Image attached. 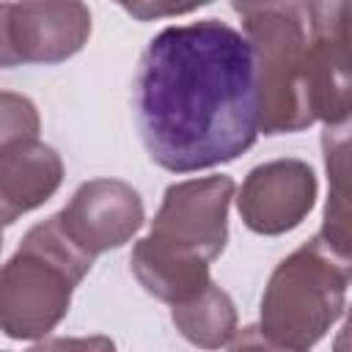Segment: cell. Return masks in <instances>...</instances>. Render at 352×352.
<instances>
[{
	"instance_id": "1",
	"label": "cell",
	"mask_w": 352,
	"mask_h": 352,
	"mask_svg": "<svg viewBox=\"0 0 352 352\" xmlns=\"http://www.w3.org/2000/svg\"><path fill=\"white\" fill-rule=\"evenodd\" d=\"M135 121L148 157L173 173L214 168L258 135L253 50L220 19L160 30L135 74Z\"/></svg>"
},
{
	"instance_id": "2",
	"label": "cell",
	"mask_w": 352,
	"mask_h": 352,
	"mask_svg": "<svg viewBox=\"0 0 352 352\" xmlns=\"http://www.w3.org/2000/svg\"><path fill=\"white\" fill-rule=\"evenodd\" d=\"M256 60L258 129L300 132L314 124L308 102V52L314 3H234Z\"/></svg>"
},
{
	"instance_id": "3",
	"label": "cell",
	"mask_w": 352,
	"mask_h": 352,
	"mask_svg": "<svg viewBox=\"0 0 352 352\" xmlns=\"http://www.w3.org/2000/svg\"><path fill=\"white\" fill-rule=\"evenodd\" d=\"M91 264L55 214L33 226L0 267V330L16 341L44 338L69 314L72 292Z\"/></svg>"
},
{
	"instance_id": "4",
	"label": "cell",
	"mask_w": 352,
	"mask_h": 352,
	"mask_svg": "<svg viewBox=\"0 0 352 352\" xmlns=\"http://www.w3.org/2000/svg\"><path fill=\"white\" fill-rule=\"evenodd\" d=\"M346 286L349 258L316 234L272 270L258 330L289 352H308L344 314Z\"/></svg>"
},
{
	"instance_id": "5",
	"label": "cell",
	"mask_w": 352,
	"mask_h": 352,
	"mask_svg": "<svg viewBox=\"0 0 352 352\" xmlns=\"http://www.w3.org/2000/svg\"><path fill=\"white\" fill-rule=\"evenodd\" d=\"M234 198L231 176H204L176 182L165 190L162 206L146 236L168 248L214 261L228 239V206Z\"/></svg>"
},
{
	"instance_id": "6",
	"label": "cell",
	"mask_w": 352,
	"mask_h": 352,
	"mask_svg": "<svg viewBox=\"0 0 352 352\" xmlns=\"http://www.w3.org/2000/svg\"><path fill=\"white\" fill-rule=\"evenodd\" d=\"M55 217L63 234L94 258L121 248L138 234L143 226V201L138 190L121 179H91L77 187Z\"/></svg>"
},
{
	"instance_id": "7",
	"label": "cell",
	"mask_w": 352,
	"mask_h": 352,
	"mask_svg": "<svg viewBox=\"0 0 352 352\" xmlns=\"http://www.w3.org/2000/svg\"><path fill=\"white\" fill-rule=\"evenodd\" d=\"M316 201V173L308 162L283 157L256 165L239 190L236 206L242 223L264 236L297 228Z\"/></svg>"
},
{
	"instance_id": "8",
	"label": "cell",
	"mask_w": 352,
	"mask_h": 352,
	"mask_svg": "<svg viewBox=\"0 0 352 352\" xmlns=\"http://www.w3.org/2000/svg\"><path fill=\"white\" fill-rule=\"evenodd\" d=\"M349 14L346 0L314 3V33L308 52V102L314 121L341 126L349 118Z\"/></svg>"
},
{
	"instance_id": "9",
	"label": "cell",
	"mask_w": 352,
	"mask_h": 352,
	"mask_svg": "<svg viewBox=\"0 0 352 352\" xmlns=\"http://www.w3.org/2000/svg\"><path fill=\"white\" fill-rule=\"evenodd\" d=\"M11 47L19 63H60L91 36V11L82 3H11Z\"/></svg>"
},
{
	"instance_id": "10",
	"label": "cell",
	"mask_w": 352,
	"mask_h": 352,
	"mask_svg": "<svg viewBox=\"0 0 352 352\" xmlns=\"http://www.w3.org/2000/svg\"><path fill=\"white\" fill-rule=\"evenodd\" d=\"M63 182L58 151L41 140H22L0 151V226L33 212L55 195Z\"/></svg>"
},
{
	"instance_id": "11",
	"label": "cell",
	"mask_w": 352,
	"mask_h": 352,
	"mask_svg": "<svg viewBox=\"0 0 352 352\" xmlns=\"http://www.w3.org/2000/svg\"><path fill=\"white\" fill-rule=\"evenodd\" d=\"M132 275L138 283L157 300L168 305H182L198 297L212 280H209V261L168 248L162 242H154L151 236H143L135 242L132 256Z\"/></svg>"
},
{
	"instance_id": "12",
	"label": "cell",
	"mask_w": 352,
	"mask_h": 352,
	"mask_svg": "<svg viewBox=\"0 0 352 352\" xmlns=\"http://www.w3.org/2000/svg\"><path fill=\"white\" fill-rule=\"evenodd\" d=\"M170 319L176 330L201 349H220L236 333V308L231 297L214 283H209L190 302L173 305Z\"/></svg>"
},
{
	"instance_id": "13",
	"label": "cell",
	"mask_w": 352,
	"mask_h": 352,
	"mask_svg": "<svg viewBox=\"0 0 352 352\" xmlns=\"http://www.w3.org/2000/svg\"><path fill=\"white\" fill-rule=\"evenodd\" d=\"M38 110L28 96L0 91V151L14 143L33 140L38 135Z\"/></svg>"
},
{
	"instance_id": "14",
	"label": "cell",
	"mask_w": 352,
	"mask_h": 352,
	"mask_svg": "<svg viewBox=\"0 0 352 352\" xmlns=\"http://www.w3.org/2000/svg\"><path fill=\"white\" fill-rule=\"evenodd\" d=\"M28 352H116V344L107 336H85V338H44Z\"/></svg>"
},
{
	"instance_id": "15",
	"label": "cell",
	"mask_w": 352,
	"mask_h": 352,
	"mask_svg": "<svg viewBox=\"0 0 352 352\" xmlns=\"http://www.w3.org/2000/svg\"><path fill=\"white\" fill-rule=\"evenodd\" d=\"M228 352H289L278 344H272L261 330L258 324H248L242 330H236L228 341Z\"/></svg>"
},
{
	"instance_id": "16",
	"label": "cell",
	"mask_w": 352,
	"mask_h": 352,
	"mask_svg": "<svg viewBox=\"0 0 352 352\" xmlns=\"http://www.w3.org/2000/svg\"><path fill=\"white\" fill-rule=\"evenodd\" d=\"M204 3H124V11H129L132 16H140V19H157V16H165V14H190L195 8H201Z\"/></svg>"
},
{
	"instance_id": "17",
	"label": "cell",
	"mask_w": 352,
	"mask_h": 352,
	"mask_svg": "<svg viewBox=\"0 0 352 352\" xmlns=\"http://www.w3.org/2000/svg\"><path fill=\"white\" fill-rule=\"evenodd\" d=\"M8 8L11 3H0V69H8V66H16L19 58L11 47V33H8Z\"/></svg>"
},
{
	"instance_id": "18",
	"label": "cell",
	"mask_w": 352,
	"mask_h": 352,
	"mask_svg": "<svg viewBox=\"0 0 352 352\" xmlns=\"http://www.w3.org/2000/svg\"><path fill=\"white\" fill-rule=\"evenodd\" d=\"M0 248H3V226H0Z\"/></svg>"
}]
</instances>
